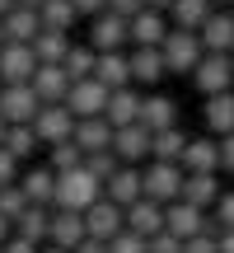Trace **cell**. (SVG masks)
<instances>
[{
    "instance_id": "14",
    "label": "cell",
    "mask_w": 234,
    "mask_h": 253,
    "mask_svg": "<svg viewBox=\"0 0 234 253\" xmlns=\"http://www.w3.org/2000/svg\"><path fill=\"white\" fill-rule=\"evenodd\" d=\"M80 239H89V225H84V211H71V207H56L52 211V244H61V249H71Z\"/></svg>"
},
{
    "instance_id": "51",
    "label": "cell",
    "mask_w": 234,
    "mask_h": 253,
    "mask_svg": "<svg viewBox=\"0 0 234 253\" xmlns=\"http://www.w3.org/2000/svg\"><path fill=\"white\" fill-rule=\"evenodd\" d=\"M14 5H19V9H42L47 0H14Z\"/></svg>"
},
{
    "instance_id": "6",
    "label": "cell",
    "mask_w": 234,
    "mask_h": 253,
    "mask_svg": "<svg viewBox=\"0 0 234 253\" xmlns=\"http://www.w3.org/2000/svg\"><path fill=\"white\" fill-rule=\"evenodd\" d=\"M108 99H113V89L99 80V75H89V80H75L71 84L66 108H71L75 118H103V113H108Z\"/></svg>"
},
{
    "instance_id": "46",
    "label": "cell",
    "mask_w": 234,
    "mask_h": 253,
    "mask_svg": "<svg viewBox=\"0 0 234 253\" xmlns=\"http://www.w3.org/2000/svg\"><path fill=\"white\" fill-rule=\"evenodd\" d=\"M75 253H108V239H80V244H75Z\"/></svg>"
},
{
    "instance_id": "5",
    "label": "cell",
    "mask_w": 234,
    "mask_h": 253,
    "mask_svg": "<svg viewBox=\"0 0 234 253\" xmlns=\"http://www.w3.org/2000/svg\"><path fill=\"white\" fill-rule=\"evenodd\" d=\"M192 84H197L201 94H225V89H234V56L230 52H206L201 56V66L192 71Z\"/></svg>"
},
{
    "instance_id": "43",
    "label": "cell",
    "mask_w": 234,
    "mask_h": 253,
    "mask_svg": "<svg viewBox=\"0 0 234 253\" xmlns=\"http://www.w3.org/2000/svg\"><path fill=\"white\" fill-rule=\"evenodd\" d=\"M216 220H220L225 230H234V192H225V197L216 202Z\"/></svg>"
},
{
    "instance_id": "50",
    "label": "cell",
    "mask_w": 234,
    "mask_h": 253,
    "mask_svg": "<svg viewBox=\"0 0 234 253\" xmlns=\"http://www.w3.org/2000/svg\"><path fill=\"white\" fill-rule=\"evenodd\" d=\"M9 225H14V220H9V216H0V244L9 239Z\"/></svg>"
},
{
    "instance_id": "17",
    "label": "cell",
    "mask_w": 234,
    "mask_h": 253,
    "mask_svg": "<svg viewBox=\"0 0 234 253\" xmlns=\"http://www.w3.org/2000/svg\"><path fill=\"white\" fill-rule=\"evenodd\" d=\"M169 75V61H164V47H136L131 52V80L136 84H159Z\"/></svg>"
},
{
    "instance_id": "7",
    "label": "cell",
    "mask_w": 234,
    "mask_h": 253,
    "mask_svg": "<svg viewBox=\"0 0 234 253\" xmlns=\"http://www.w3.org/2000/svg\"><path fill=\"white\" fill-rule=\"evenodd\" d=\"M75 122H80V118H75L66 103H42L38 118H33V131H38V141L61 145V141H75Z\"/></svg>"
},
{
    "instance_id": "35",
    "label": "cell",
    "mask_w": 234,
    "mask_h": 253,
    "mask_svg": "<svg viewBox=\"0 0 234 253\" xmlns=\"http://www.w3.org/2000/svg\"><path fill=\"white\" fill-rule=\"evenodd\" d=\"M5 145L19 155V160H28V155L38 150V131H33V122H14V126L5 131Z\"/></svg>"
},
{
    "instance_id": "36",
    "label": "cell",
    "mask_w": 234,
    "mask_h": 253,
    "mask_svg": "<svg viewBox=\"0 0 234 253\" xmlns=\"http://www.w3.org/2000/svg\"><path fill=\"white\" fill-rule=\"evenodd\" d=\"M28 207H33V202H28V192L19 188V183H5V188H0V216L19 220V216H24Z\"/></svg>"
},
{
    "instance_id": "53",
    "label": "cell",
    "mask_w": 234,
    "mask_h": 253,
    "mask_svg": "<svg viewBox=\"0 0 234 253\" xmlns=\"http://www.w3.org/2000/svg\"><path fill=\"white\" fill-rule=\"evenodd\" d=\"M9 9H14V0H0V19H5V14H9Z\"/></svg>"
},
{
    "instance_id": "48",
    "label": "cell",
    "mask_w": 234,
    "mask_h": 253,
    "mask_svg": "<svg viewBox=\"0 0 234 253\" xmlns=\"http://www.w3.org/2000/svg\"><path fill=\"white\" fill-rule=\"evenodd\" d=\"M75 9H80V14H103L108 0H75Z\"/></svg>"
},
{
    "instance_id": "49",
    "label": "cell",
    "mask_w": 234,
    "mask_h": 253,
    "mask_svg": "<svg viewBox=\"0 0 234 253\" xmlns=\"http://www.w3.org/2000/svg\"><path fill=\"white\" fill-rule=\"evenodd\" d=\"M220 253H234V230H220Z\"/></svg>"
},
{
    "instance_id": "24",
    "label": "cell",
    "mask_w": 234,
    "mask_h": 253,
    "mask_svg": "<svg viewBox=\"0 0 234 253\" xmlns=\"http://www.w3.org/2000/svg\"><path fill=\"white\" fill-rule=\"evenodd\" d=\"M141 99L145 94H136L131 84H122V89H113V99H108V118L113 126H131V122H141Z\"/></svg>"
},
{
    "instance_id": "54",
    "label": "cell",
    "mask_w": 234,
    "mask_h": 253,
    "mask_svg": "<svg viewBox=\"0 0 234 253\" xmlns=\"http://www.w3.org/2000/svg\"><path fill=\"white\" fill-rule=\"evenodd\" d=\"M42 253H71V249H61V244H47V249H42Z\"/></svg>"
},
{
    "instance_id": "58",
    "label": "cell",
    "mask_w": 234,
    "mask_h": 253,
    "mask_svg": "<svg viewBox=\"0 0 234 253\" xmlns=\"http://www.w3.org/2000/svg\"><path fill=\"white\" fill-rule=\"evenodd\" d=\"M225 5H234V0H225Z\"/></svg>"
},
{
    "instance_id": "39",
    "label": "cell",
    "mask_w": 234,
    "mask_h": 253,
    "mask_svg": "<svg viewBox=\"0 0 234 253\" xmlns=\"http://www.w3.org/2000/svg\"><path fill=\"white\" fill-rule=\"evenodd\" d=\"M108 253H150V239L136 235V230H122V235L108 244Z\"/></svg>"
},
{
    "instance_id": "37",
    "label": "cell",
    "mask_w": 234,
    "mask_h": 253,
    "mask_svg": "<svg viewBox=\"0 0 234 253\" xmlns=\"http://www.w3.org/2000/svg\"><path fill=\"white\" fill-rule=\"evenodd\" d=\"M84 164V150H80V141H61V145H52V169L56 173H66V169H80Z\"/></svg>"
},
{
    "instance_id": "9",
    "label": "cell",
    "mask_w": 234,
    "mask_h": 253,
    "mask_svg": "<svg viewBox=\"0 0 234 253\" xmlns=\"http://www.w3.org/2000/svg\"><path fill=\"white\" fill-rule=\"evenodd\" d=\"M89 42H94V52H122V47L131 42V19L113 14V9H103V14H94Z\"/></svg>"
},
{
    "instance_id": "23",
    "label": "cell",
    "mask_w": 234,
    "mask_h": 253,
    "mask_svg": "<svg viewBox=\"0 0 234 253\" xmlns=\"http://www.w3.org/2000/svg\"><path fill=\"white\" fill-rule=\"evenodd\" d=\"M75 141H80L84 155L113 150V122L108 118H80V122H75Z\"/></svg>"
},
{
    "instance_id": "52",
    "label": "cell",
    "mask_w": 234,
    "mask_h": 253,
    "mask_svg": "<svg viewBox=\"0 0 234 253\" xmlns=\"http://www.w3.org/2000/svg\"><path fill=\"white\" fill-rule=\"evenodd\" d=\"M150 9H173V0H145Z\"/></svg>"
},
{
    "instance_id": "10",
    "label": "cell",
    "mask_w": 234,
    "mask_h": 253,
    "mask_svg": "<svg viewBox=\"0 0 234 253\" xmlns=\"http://www.w3.org/2000/svg\"><path fill=\"white\" fill-rule=\"evenodd\" d=\"M84 225H89L94 239H108V244H113V239L126 230V207H117L113 197H99L89 211H84Z\"/></svg>"
},
{
    "instance_id": "27",
    "label": "cell",
    "mask_w": 234,
    "mask_h": 253,
    "mask_svg": "<svg viewBox=\"0 0 234 253\" xmlns=\"http://www.w3.org/2000/svg\"><path fill=\"white\" fill-rule=\"evenodd\" d=\"M33 52L42 66H61L66 52H71V33H61V28H42V33L33 38Z\"/></svg>"
},
{
    "instance_id": "29",
    "label": "cell",
    "mask_w": 234,
    "mask_h": 253,
    "mask_svg": "<svg viewBox=\"0 0 234 253\" xmlns=\"http://www.w3.org/2000/svg\"><path fill=\"white\" fill-rule=\"evenodd\" d=\"M14 235H24V239H33V244H42V239H52V211L47 207H28L24 216L14 220Z\"/></svg>"
},
{
    "instance_id": "22",
    "label": "cell",
    "mask_w": 234,
    "mask_h": 253,
    "mask_svg": "<svg viewBox=\"0 0 234 253\" xmlns=\"http://www.w3.org/2000/svg\"><path fill=\"white\" fill-rule=\"evenodd\" d=\"M19 188H24L28 202H38V207H56V169H52V164H47V169L19 173Z\"/></svg>"
},
{
    "instance_id": "30",
    "label": "cell",
    "mask_w": 234,
    "mask_h": 253,
    "mask_svg": "<svg viewBox=\"0 0 234 253\" xmlns=\"http://www.w3.org/2000/svg\"><path fill=\"white\" fill-rule=\"evenodd\" d=\"M206 126H211L216 136H230V131H234V89L211 94V99H206Z\"/></svg>"
},
{
    "instance_id": "59",
    "label": "cell",
    "mask_w": 234,
    "mask_h": 253,
    "mask_svg": "<svg viewBox=\"0 0 234 253\" xmlns=\"http://www.w3.org/2000/svg\"><path fill=\"white\" fill-rule=\"evenodd\" d=\"M230 9H234V5H230Z\"/></svg>"
},
{
    "instance_id": "34",
    "label": "cell",
    "mask_w": 234,
    "mask_h": 253,
    "mask_svg": "<svg viewBox=\"0 0 234 253\" xmlns=\"http://www.w3.org/2000/svg\"><path fill=\"white\" fill-rule=\"evenodd\" d=\"M61 66H66V75H71V80H89L94 66H99V52H89V47H71Z\"/></svg>"
},
{
    "instance_id": "31",
    "label": "cell",
    "mask_w": 234,
    "mask_h": 253,
    "mask_svg": "<svg viewBox=\"0 0 234 253\" xmlns=\"http://www.w3.org/2000/svg\"><path fill=\"white\" fill-rule=\"evenodd\" d=\"M211 5H216V0H173V9H169L173 28H201L211 14H216Z\"/></svg>"
},
{
    "instance_id": "57",
    "label": "cell",
    "mask_w": 234,
    "mask_h": 253,
    "mask_svg": "<svg viewBox=\"0 0 234 253\" xmlns=\"http://www.w3.org/2000/svg\"><path fill=\"white\" fill-rule=\"evenodd\" d=\"M0 253H5V244H0Z\"/></svg>"
},
{
    "instance_id": "40",
    "label": "cell",
    "mask_w": 234,
    "mask_h": 253,
    "mask_svg": "<svg viewBox=\"0 0 234 253\" xmlns=\"http://www.w3.org/2000/svg\"><path fill=\"white\" fill-rule=\"evenodd\" d=\"M19 155L9 150V145H0V188H5V183H19Z\"/></svg>"
},
{
    "instance_id": "16",
    "label": "cell",
    "mask_w": 234,
    "mask_h": 253,
    "mask_svg": "<svg viewBox=\"0 0 234 253\" xmlns=\"http://www.w3.org/2000/svg\"><path fill=\"white\" fill-rule=\"evenodd\" d=\"M126 230H136V235L155 239V235L164 230V202H155V197L131 202V207H126Z\"/></svg>"
},
{
    "instance_id": "25",
    "label": "cell",
    "mask_w": 234,
    "mask_h": 253,
    "mask_svg": "<svg viewBox=\"0 0 234 253\" xmlns=\"http://www.w3.org/2000/svg\"><path fill=\"white\" fill-rule=\"evenodd\" d=\"M225 197V192H220V178L216 173H188V178H183V202H192V207H216V202Z\"/></svg>"
},
{
    "instance_id": "15",
    "label": "cell",
    "mask_w": 234,
    "mask_h": 253,
    "mask_svg": "<svg viewBox=\"0 0 234 253\" xmlns=\"http://www.w3.org/2000/svg\"><path fill=\"white\" fill-rule=\"evenodd\" d=\"M173 33V24H164V9H150L145 5L141 14L131 19V42L136 47H164V38Z\"/></svg>"
},
{
    "instance_id": "21",
    "label": "cell",
    "mask_w": 234,
    "mask_h": 253,
    "mask_svg": "<svg viewBox=\"0 0 234 253\" xmlns=\"http://www.w3.org/2000/svg\"><path fill=\"white\" fill-rule=\"evenodd\" d=\"M197 33H201V42H206V52H234V9H225V14L216 9Z\"/></svg>"
},
{
    "instance_id": "1",
    "label": "cell",
    "mask_w": 234,
    "mask_h": 253,
    "mask_svg": "<svg viewBox=\"0 0 234 253\" xmlns=\"http://www.w3.org/2000/svg\"><path fill=\"white\" fill-rule=\"evenodd\" d=\"M103 197V178H94L89 169H66L56 173V207H71V211H89L94 202Z\"/></svg>"
},
{
    "instance_id": "60",
    "label": "cell",
    "mask_w": 234,
    "mask_h": 253,
    "mask_svg": "<svg viewBox=\"0 0 234 253\" xmlns=\"http://www.w3.org/2000/svg\"><path fill=\"white\" fill-rule=\"evenodd\" d=\"M230 56H234V52H230Z\"/></svg>"
},
{
    "instance_id": "47",
    "label": "cell",
    "mask_w": 234,
    "mask_h": 253,
    "mask_svg": "<svg viewBox=\"0 0 234 253\" xmlns=\"http://www.w3.org/2000/svg\"><path fill=\"white\" fill-rule=\"evenodd\" d=\"M220 164H225V169L234 173V131L225 136V141H220Z\"/></svg>"
},
{
    "instance_id": "2",
    "label": "cell",
    "mask_w": 234,
    "mask_h": 253,
    "mask_svg": "<svg viewBox=\"0 0 234 253\" xmlns=\"http://www.w3.org/2000/svg\"><path fill=\"white\" fill-rule=\"evenodd\" d=\"M201 56H206V42H201L197 28H173L164 38V61H169L173 75H192L201 66Z\"/></svg>"
},
{
    "instance_id": "4",
    "label": "cell",
    "mask_w": 234,
    "mask_h": 253,
    "mask_svg": "<svg viewBox=\"0 0 234 253\" xmlns=\"http://www.w3.org/2000/svg\"><path fill=\"white\" fill-rule=\"evenodd\" d=\"M38 52L33 42H5L0 47V84H33L38 75Z\"/></svg>"
},
{
    "instance_id": "8",
    "label": "cell",
    "mask_w": 234,
    "mask_h": 253,
    "mask_svg": "<svg viewBox=\"0 0 234 253\" xmlns=\"http://www.w3.org/2000/svg\"><path fill=\"white\" fill-rule=\"evenodd\" d=\"M38 108H42V99H38L33 84H0V118L9 126L14 122H33Z\"/></svg>"
},
{
    "instance_id": "18",
    "label": "cell",
    "mask_w": 234,
    "mask_h": 253,
    "mask_svg": "<svg viewBox=\"0 0 234 253\" xmlns=\"http://www.w3.org/2000/svg\"><path fill=\"white\" fill-rule=\"evenodd\" d=\"M183 169H188V173H216L220 169V141H211V136H192L188 150H183Z\"/></svg>"
},
{
    "instance_id": "38",
    "label": "cell",
    "mask_w": 234,
    "mask_h": 253,
    "mask_svg": "<svg viewBox=\"0 0 234 253\" xmlns=\"http://www.w3.org/2000/svg\"><path fill=\"white\" fill-rule=\"evenodd\" d=\"M84 169L94 173V178H103L108 183L117 169H122V160H117V150H94V155H84Z\"/></svg>"
},
{
    "instance_id": "32",
    "label": "cell",
    "mask_w": 234,
    "mask_h": 253,
    "mask_svg": "<svg viewBox=\"0 0 234 253\" xmlns=\"http://www.w3.org/2000/svg\"><path fill=\"white\" fill-rule=\"evenodd\" d=\"M188 141H192V136H183L178 126H169V131H155V141H150V160H178V164H183Z\"/></svg>"
},
{
    "instance_id": "26",
    "label": "cell",
    "mask_w": 234,
    "mask_h": 253,
    "mask_svg": "<svg viewBox=\"0 0 234 253\" xmlns=\"http://www.w3.org/2000/svg\"><path fill=\"white\" fill-rule=\"evenodd\" d=\"M42 33V14H38V9H9L5 14V38L9 42H33V38Z\"/></svg>"
},
{
    "instance_id": "55",
    "label": "cell",
    "mask_w": 234,
    "mask_h": 253,
    "mask_svg": "<svg viewBox=\"0 0 234 253\" xmlns=\"http://www.w3.org/2000/svg\"><path fill=\"white\" fill-rule=\"evenodd\" d=\"M5 131H9V122H5V118H0V145H5Z\"/></svg>"
},
{
    "instance_id": "11",
    "label": "cell",
    "mask_w": 234,
    "mask_h": 253,
    "mask_svg": "<svg viewBox=\"0 0 234 253\" xmlns=\"http://www.w3.org/2000/svg\"><path fill=\"white\" fill-rule=\"evenodd\" d=\"M164 230H173L178 239H192V235H206L211 220H206V211H201V207H192V202L178 197V202L164 207ZM211 235H216V230H211Z\"/></svg>"
},
{
    "instance_id": "12",
    "label": "cell",
    "mask_w": 234,
    "mask_h": 253,
    "mask_svg": "<svg viewBox=\"0 0 234 253\" xmlns=\"http://www.w3.org/2000/svg\"><path fill=\"white\" fill-rule=\"evenodd\" d=\"M150 141H155V131H150L145 122L113 126V150H117V160H122V164H141V160H150Z\"/></svg>"
},
{
    "instance_id": "42",
    "label": "cell",
    "mask_w": 234,
    "mask_h": 253,
    "mask_svg": "<svg viewBox=\"0 0 234 253\" xmlns=\"http://www.w3.org/2000/svg\"><path fill=\"white\" fill-rule=\"evenodd\" d=\"M183 253H220V235H211V230L206 235H192L188 244H183Z\"/></svg>"
},
{
    "instance_id": "20",
    "label": "cell",
    "mask_w": 234,
    "mask_h": 253,
    "mask_svg": "<svg viewBox=\"0 0 234 253\" xmlns=\"http://www.w3.org/2000/svg\"><path fill=\"white\" fill-rule=\"evenodd\" d=\"M141 122L150 131H169V126H178V103L169 94H145L141 99Z\"/></svg>"
},
{
    "instance_id": "13",
    "label": "cell",
    "mask_w": 234,
    "mask_h": 253,
    "mask_svg": "<svg viewBox=\"0 0 234 253\" xmlns=\"http://www.w3.org/2000/svg\"><path fill=\"white\" fill-rule=\"evenodd\" d=\"M103 197H113L117 207H131V202L145 197V173L136 169V164H122V169L113 173L108 183H103Z\"/></svg>"
},
{
    "instance_id": "3",
    "label": "cell",
    "mask_w": 234,
    "mask_h": 253,
    "mask_svg": "<svg viewBox=\"0 0 234 253\" xmlns=\"http://www.w3.org/2000/svg\"><path fill=\"white\" fill-rule=\"evenodd\" d=\"M183 178H188V169L178 160H150V169H145V197L169 207V202L183 197Z\"/></svg>"
},
{
    "instance_id": "33",
    "label": "cell",
    "mask_w": 234,
    "mask_h": 253,
    "mask_svg": "<svg viewBox=\"0 0 234 253\" xmlns=\"http://www.w3.org/2000/svg\"><path fill=\"white\" fill-rule=\"evenodd\" d=\"M38 14H42V28H61V33H71V24H75L80 9H75V0H47Z\"/></svg>"
},
{
    "instance_id": "56",
    "label": "cell",
    "mask_w": 234,
    "mask_h": 253,
    "mask_svg": "<svg viewBox=\"0 0 234 253\" xmlns=\"http://www.w3.org/2000/svg\"><path fill=\"white\" fill-rule=\"evenodd\" d=\"M5 42H9V38H5V19H0V47H5Z\"/></svg>"
},
{
    "instance_id": "19",
    "label": "cell",
    "mask_w": 234,
    "mask_h": 253,
    "mask_svg": "<svg viewBox=\"0 0 234 253\" xmlns=\"http://www.w3.org/2000/svg\"><path fill=\"white\" fill-rule=\"evenodd\" d=\"M71 75H66V66H38V75H33V89H38V99L42 103H66V94H71Z\"/></svg>"
},
{
    "instance_id": "45",
    "label": "cell",
    "mask_w": 234,
    "mask_h": 253,
    "mask_svg": "<svg viewBox=\"0 0 234 253\" xmlns=\"http://www.w3.org/2000/svg\"><path fill=\"white\" fill-rule=\"evenodd\" d=\"M5 253H42V244H33V239H24V235H9Z\"/></svg>"
},
{
    "instance_id": "28",
    "label": "cell",
    "mask_w": 234,
    "mask_h": 253,
    "mask_svg": "<svg viewBox=\"0 0 234 253\" xmlns=\"http://www.w3.org/2000/svg\"><path fill=\"white\" fill-rule=\"evenodd\" d=\"M94 75H99L108 89H122V84H131V56H122V52H99Z\"/></svg>"
},
{
    "instance_id": "44",
    "label": "cell",
    "mask_w": 234,
    "mask_h": 253,
    "mask_svg": "<svg viewBox=\"0 0 234 253\" xmlns=\"http://www.w3.org/2000/svg\"><path fill=\"white\" fill-rule=\"evenodd\" d=\"M108 9H113V14H122V19H136L145 9V0H108Z\"/></svg>"
},
{
    "instance_id": "41",
    "label": "cell",
    "mask_w": 234,
    "mask_h": 253,
    "mask_svg": "<svg viewBox=\"0 0 234 253\" xmlns=\"http://www.w3.org/2000/svg\"><path fill=\"white\" fill-rule=\"evenodd\" d=\"M183 244H188V239H178L173 230H159V235L150 239V253H183Z\"/></svg>"
}]
</instances>
